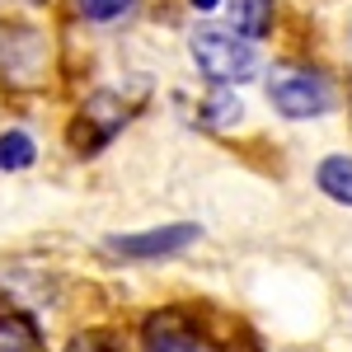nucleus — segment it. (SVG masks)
I'll use <instances>...</instances> for the list:
<instances>
[{"label": "nucleus", "mask_w": 352, "mask_h": 352, "mask_svg": "<svg viewBox=\"0 0 352 352\" xmlns=\"http://www.w3.org/2000/svg\"><path fill=\"white\" fill-rule=\"evenodd\" d=\"M192 61L212 85H240L258 71V56L249 38L235 28H197L192 33Z\"/></svg>", "instance_id": "obj_1"}, {"label": "nucleus", "mask_w": 352, "mask_h": 352, "mask_svg": "<svg viewBox=\"0 0 352 352\" xmlns=\"http://www.w3.org/2000/svg\"><path fill=\"white\" fill-rule=\"evenodd\" d=\"M268 99L282 118H320V113L333 109V89L315 71H282L268 85Z\"/></svg>", "instance_id": "obj_2"}, {"label": "nucleus", "mask_w": 352, "mask_h": 352, "mask_svg": "<svg viewBox=\"0 0 352 352\" xmlns=\"http://www.w3.org/2000/svg\"><path fill=\"white\" fill-rule=\"evenodd\" d=\"M197 235H202L197 226L179 221V226L141 230V235H113V240H109V254H118V258H136V263H146V258H169V254H184Z\"/></svg>", "instance_id": "obj_3"}, {"label": "nucleus", "mask_w": 352, "mask_h": 352, "mask_svg": "<svg viewBox=\"0 0 352 352\" xmlns=\"http://www.w3.org/2000/svg\"><path fill=\"white\" fill-rule=\"evenodd\" d=\"M141 352H202V338L179 315H155L146 324V348Z\"/></svg>", "instance_id": "obj_4"}, {"label": "nucleus", "mask_w": 352, "mask_h": 352, "mask_svg": "<svg viewBox=\"0 0 352 352\" xmlns=\"http://www.w3.org/2000/svg\"><path fill=\"white\" fill-rule=\"evenodd\" d=\"M272 14H277V0H230L235 33H244V38H263L272 28Z\"/></svg>", "instance_id": "obj_5"}, {"label": "nucleus", "mask_w": 352, "mask_h": 352, "mask_svg": "<svg viewBox=\"0 0 352 352\" xmlns=\"http://www.w3.org/2000/svg\"><path fill=\"white\" fill-rule=\"evenodd\" d=\"M315 184H320L324 197L352 207V160H348V155H329V160L315 169Z\"/></svg>", "instance_id": "obj_6"}, {"label": "nucleus", "mask_w": 352, "mask_h": 352, "mask_svg": "<svg viewBox=\"0 0 352 352\" xmlns=\"http://www.w3.org/2000/svg\"><path fill=\"white\" fill-rule=\"evenodd\" d=\"M0 352H47L28 315H0Z\"/></svg>", "instance_id": "obj_7"}, {"label": "nucleus", "mask_w": 352, "mask_h": 352, "mask_svg": "<svg viewBox=\"0 0 352 352\" xmlns=\"http://www.w3.org/2000/svg\"><path fill=\"white\" fill-rule=\"evenodd\" d=\"M38 160V146L28 132H5L0 136V169H28Z\"/></svg>", "instance_id": "obj_8"}, {"label": "nucleus", "mask_w": 352, "mask_h": 352, "mask_svg": "<svg viewBox=\"0 0 352 352\" xmlns=\"http://www.w3.org/2000/svg\"><path fill=\"white\" fill-rule=\"evenodd\" d=\"M240 113H244V109H240V99L221 89L217 99L202 109V122H207V127H230V122H240Z\"/></svg>", "instance_id": "obj_9"}, {"label": "nucleus", "mask_w": 352, "mask_h": 352, "mask_svg": "<svg viewBox=\"0 0 352 352\" xmlns=\"http://www.w3.org/2000/svg\"><path fill=\"white\" fill-rule=\"evenodd\" d=\"M76 5H80L85 19H94V24H109V19H118V14L132 10V0H76Z\"/></svg>", "instance_id": "obj_10"}, {"label": "nucleus", "mask_w": 352, "mask_h": 352, "mask_svg": "<svg viewBox=\"0 0 352 352\" xmlns=\"http://www.w3.org/2000/svg\"><path fill=\"white\" fill-rule=\"evenodd\" d=\"M71 352H122V348L113 343L109 333H80V338L71 343Z\"/></svg>", "instance_id": "obj_11"}, {"label": "nucleus", "mask_w": 352, "mask_h": 352, "mask_svg": "<svg viewBox=\"0 0 352 352\" xmlns=\"http://www.w3.org/2000/svg\"><path fill=\"white\" fill-rule=\"evenodd\" d=\"M192 10H217V0H188Z\"/></svg>", "instance_id": "obj_12"}]
</instances>
